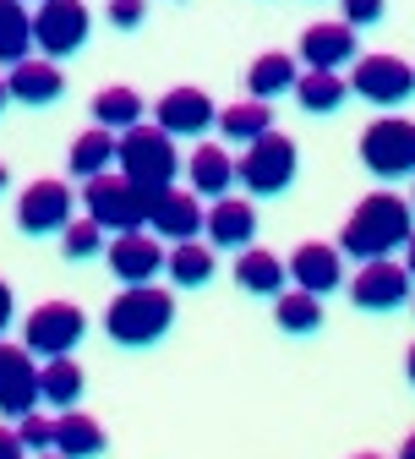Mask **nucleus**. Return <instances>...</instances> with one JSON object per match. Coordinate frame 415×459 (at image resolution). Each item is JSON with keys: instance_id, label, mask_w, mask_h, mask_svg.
<instances>
[{"instance_id": "obj_8", "label": "nucleus", "mask_w": 415, "mask_h": 459, "mask_svg": "<svg viewBox=\"0 0 415 459\" xmlns=\"http://www.w3.org/2000/svg\"><path fill=\"white\" fill-rule=\"evenodd\" d=\"M350 93H361L377 109H393V104H404L415 93V66L399 61V55H355Z\"/></svg>"}, {"instance_id": "obj_43", "label": "nucleus", "mask_w": 415, "mask_h": 459, "mask_svg": "<svg viewBox=\"0 0 415 459\" xmlns=\"http://www.w3.org/2000/svg\"><path fill=\"white\" fill-rule=\"evenodd\" d=\"M410 208H415V192H410Z\"/></svg>"}, {"instance_id": "obj_39", "label": "nucleus", "mask_w": 415, "mask_h": 459, "mask_svg": "<svg viewBox=\"0 0 415 459\" xmlns=\"http://www.w3.org/2000/svg\"><path fill=\"white\" fill-rule=\"evenodd\" d=\"M404 372H410V388H415V344L404 351Z\"/></svg>"}, {"instance_id": "obj_15", "label": "nucleus", "mask_w": 415, "mask_h": 459, "mask_svg": "<svg viewBox=\"0 0 415 459\" xmlns=\"http://www.w3.org/2000/svg\"><path fill=\"white\" fill-rule=\"evenodd\" d=\"M203 224H208V213H203L197 192L164 186V192L153 197V213H148V230H153V236H164V241H192V236H203Z\"/></svg>"}, {"instance_id": "obj_26", "label": "nucleus", "mask_w": 415, "mask_h": 459, "mask_svg": "<svg viewBox=\"0 0 415 459\" xmlns=\"http://www.w3.org/2000/svg\"><path fill=\"white\" fill-rule=\"evenodd\" d=\"M295 99H301V109H312V115H333V109L350 99V82H344L339 72H317V66H307L301 77H295Z\"/></svg>"}, {"instance_id": "obj_27", "label": "nucleus", "mask_w": 415, "mask_h": 459, "mask_svg": "<svg viewBox=\"0 0 415 459\" xmlns=\"http://www.w3.org/2000/svg\"><path fill=\"white\" fill-rule=\"evenodd\" d=\"M39 394L49 399L55 411L77 405V399H82V367H77L72 356H44V367H39Z\"/></svg>"}, {"instance_id": "obj_18", "label": "nucleus", "mask_w": 415, "mask_h": 459, "mask_svg": "<svg viewBox=\"0 0 415 459\" xmlns=\"http://www.w3.org/2000/svg\"><path fill=\"white\" fill-rule=\"evenodd\" d=\"M301 61L317 72H339L355 61V28L350 22H312L301 33Z\"/></svg>"}, {"instance_id": "obj_4", "label": "nucleus", "mask_w": 415, "mask_h": 459, "mask_svg": "<svg viewBox=\"0 0 415 459\" xmlns=\"http://www.w3.org/2000/svg\"><path fill=\"white\" fill-rule=\"evenodd\" d=\"M295 169H301V148H295L284 132H263L246 143V153L235 159V181H241L252 197H279L290 192Z\"/></svg>"}, {"instance_id": "obj_16", "label": "nucleus", "mask_w": 415, "mask_h": 459, "mask_svg": "<svg viewBox=\"0 0 415 459\" xmlns=\"http://www.w3.org/2000/svg\"><path fill=\"white\" fill-rule=\"evenodd\" d=\"M284 268H290V279L301 284V290H312V296H328V290H339V284H344L339 247H328V241H301Z\"/></svg>"}, {"instance_id": "obj_21", "label": "nucleus", "mask_w": 415, "mask_h": 459, "mask_svg": "<svg viewBox=\"0 0 415 459\" xmlns=\"http://www.w3.org/2000/svg\"><path fill=\"white\" fill-rule=\"evenodd\" d=\"M186 181L197 197H224L235 186V159L219 148V143H203L192 159H186Z\"/></svg>"}, {"instance_id": "obj_22", "label": "nucleus", "mask_w": 415, "mask_h": 459, "mask_svg": "<svg viewBox=\"0 0 415 459\" xmlns=\"http://www.w3.org/2000/svg\"><path fill=\"white\" fill-rule=\"evenodd\" d=\"M104 427L93 416H82L77 405H66V416H55V454L66 459H88V454H104Z\"/></svg>"}, {"instance_id": "obj_7", "label": "nucleus", "mask_w": 415, "mask_h": 459, "mask_svg": "<svg viewBox=\"0 0 415 459\" xmlns=\"http://www.w3.org/2000/svg\"><path fill=\"white\" fill-rule=\"evenodd\" d=\"M88 6L82 0H39V12H33V44L49 55V61H66V55H77L88 44Z\"/></svg>"}, {"instance_id": "obj_6", "label": "nucleus", "mask_w": 415, "mask_h": 459, "mask_svg": "<svg viewBox=\"0 0 415 459\" xmlns=\"http://www.w3.org/2000/svg\"><path fill=\"white\" fill-rule=\"evenodd\" d=\"M361 164L383 181L415 176V121H399V115H377V121L361 132Z\"/></svg>"}, {"instance_id": "obj_32", "label": "nucleus", "mask_w": 415, "mask_h": 459, "mask_svg": "<svg viewBox=\"0 0 415 459\" xmlns=\"http://www.w3.org/2000/svg\"><path fill=\"white\" fill-rule=\"evenodd\" d=\"M104 236L109 230L88 213V219H66V230H61V252L72 257V263H82V257H99L104 252Z\"/></svg>"}, {"instance_id": "obj_11", "label": "nucleus", "mask_w": 415, "mask_h": 459, "mask_svg": "<svg viewBox=\"0 0 415 459\" xmlns=\"http://www.w3.org/2000/svg\"><path fill=\"white\" fill-rule=\"evenodd\" d=\"M72 219V186L66 181H33L17 197V230L22 236H61Z\"/></svg>"}, {"instance_id": "obj_24", "label": "nucleus", "mask_w": 415, "mask_h": 459, "mask_svg": "<svg viewBox=\"0 0 415 459\" xmlns=\"http://www.w3.org/2000/svg\"><path fill=\"white\" fill-rule=\"evenodd\" d=\"M219 132L229 137V143H252V137H263V132H273V109H268V99H241V104H224L219 109Z\"/></svg>"}, {"instance_id": "obj_31", "label": "nucleus", "mask_w": 415, "mask_h": 459, "mask_svg": "<svg viewBox=\"0 0 415 459\" xmlns=\"http://www.w3.org/2000/svg\"><path fill=\"white\" fill-rule=\"evenodd\" d=\"M164 268H169V279H175V284L197 290V284H208V279H213V241H208V247H203L197 236H192V241H175V252L164 257Z\"/></svg>"}, {"instance_id": "obj_2", "label": "nucleus", "mask_w": 415, "mask_h": 459, "mask_svg": "<svg viewBox=\"0 0 415 459\" xmlns=\"http://www.w3.org/2000/svg\"><path fill=\"white\" fill-rule=\"evenodd\" d=\"M169 323H175V296L159 290L153 279L148 284H126V290L104 307V333L115 344H126V351H143V344L164 339Z\"/></svg>"}, {"instance_id": "obj_10", "label": "nucleus", "mask_w": 415, "mask_h": 459, "mask_svg": "<svg viewBox=\"0 0 415 459\" xmlns=\"http://www.w3.org/2000/svg\"><path fill=\"white\" fill-rule=\"evenodd\" d=\"M410 268L404 263H393V257H367L361 263V273L350 279V301L361 307V312H393V307H404L410 301Z\"/></svg>"}, {"instance_id": "obj_41", "label": "nucleus", "mask_w": 415, "mask_h": 459, "mask_svg": "<svg viewBox=\"0 0 415 459\" xmlns=\"http://www.w3.org/2000/svg\"><path fill=\"white\" fill-rule=\"evenodd\" d=\"M12 104V88H6V77H0V109H6Z\"/></svg>"}, {"instance_id": "obj_28", "label": "nucleus", "mask_w": 415, "mask_h": 459, "mask_svg": "<svg viewBox=\"0 0 415 459\" xmlns=\"http://www.w3.org/2000/svg\"><path fill=\"white\" fill-rule=\"evenodd\" d=\"M115 143H121V137H115L109 126H99V121H93V126L72 143V153H66L72 176H82V181H88V176H99V169H109V164H115Z\"/></svg>"}, {"instance_id": "obj_14", "label": "nucleus", "mask_w": 415, "mask_h": 459, "mask_svg": "<svg viewBox=\"0 0 415 459\" xmlns=\"http://www.w3.org/2000/svg\"><path fill=\"white\" fill-rule=\"evenodd\" d=\"M153 115H159V126H164L169 137H197V132H208V126L219 121V104H213L203 88H169Z\"/></svg>"}, {"instance_id": "obj_25", "label": "nucleus", "mask_w": 415, "mask_h": 459, "mask_svg": "<svg viewBox=\"0 0 415 459\" xmlns=\"http://www.w3.org/2000/svg\"><path fill=\"white\" fill-rule=\"evenodd\" d=\"M273 323L284 328V333H317L323 328V296H312V290H279L273 296Z\"/></svg>"}, {"instance_id": "obj_35", "label": "nucleus", "mask_w": 415, "mask_h": 459, "mask_svg": "<svg viewBox=\"0 0 415 459\" xmlns=\"http://www.w3.org/2000/svg\"><path fill=\"white\" fill-rule=\"evenodd\" d=\"M143 12H148V0H109V22L115 28H137Z\"/></svg>"}, {"instance_id": "obj_3", "label": "nucleus", "mask_w": 415, "mask_h": 459, "mask_svg": "<svg viewBox=\"0 0 415 459\" xmlns=\"http://www.w3.org/2000/svg\"><path fill=\"white\" fill-rule=\"evenodd\" d=\"M115 159H121V176L137 186H175V169H181V153H175V137L153 121V126H126L121 143H115Z\"/></svg>"}, {"instance_id": "obj_5", "label": "nucleus", "mask_w": 415, "mask_h": 459, "mask_svg": "<svg viewBox=\"0 0 415 459\" xmlns=\"http://www.w3.org/2000/svg\"><path fill=\"white\" fill-rule=\"evenodd\" d=\"M159 192H164V186H159ZM159 192H153V186H137V181H126V176H109V169H99V176H88V186H82V203H88V213L115 236V230H143Z\"/></svg>"}, {"instance_id": "obj_40", "label": "nucleus", "mask_w": 415, "mask_h": 459, "mask_svg": "<svg viewBox=\"0 0 415 459\" xmlns=\"http://www.w3.org/2000/svg\"><path fill=\"white\" fill-rule=\"evenodd\" d=\"M399 454H404V459H415V432L404 437V448H399Z\"/></svg>"}, {"instance_id": "obj_23", "label": "nucleus", "mask_w": 415, "mask_h": 459, "mask_svg": "<svg viewBox=\"0 0 415 459\" xmlns=\"http://www.w3.org/2000/svg\"><path fill=\"white\" fill-rule=\"evenodd\" d=\"M295 61L284 49H268V55H257V61L246 66V93L252 99H279V93H295Z\"/></svg>"}, {"instance_id": "obj_38", "label": "nucleus", "mask_w": 415, "mask_h": 459, "mask_svg": "<svg viewBox=\"0 0 415 459\" xmlns=\"http://www.w3.org/2000/svg\"><path fill=\"white\" fill-rule=\"evenodd\" d=\"M404 268H410V279H415V230H410V241H404Z\"/></svg>"}, {"instance_id": "obj_30", "label": "nucleus", "mask_w": 415, "mask_h": 459, "mask_svg": "<svg viewBox=\"0 0 415 459\" xmlns=\"http://www.w3.org/2000/svg\"><path fill=\"white\" fill-rule=\"evenodd\" d=\"M93 121L99 126H109V132H126V126H137L143 121V93L137 88H99L93 93Z\"/></svg>"}, {"instance_id": "obj_37", "label": "nucleus", "mask_w": 415, "mask_h": 459, "mask_svg": "<svg viewBox=\"0 0 415 459\" xmlns=\"http://www.w3.org/2000/svg\"><path fill=\"white\" fill-rule=\"evenodd\" d=\"M17 454H28V448H22V437H17L12 427H0V459H17Z\"/></svg>"}, {"instance_id": "obj_12", "label": "nucleus", "mask_w": 415, "mask_h": 459, "mask_svg": "<svg viewBox=\"0 0 415 459\" xmlns=\"http://www.w3.org/2000/svg\"><path fill=\"white\" fill-rule=\"evenodd\" d=\"M104 257H109V268H115L121 284H148L164 268V247H159V236L148 224L143 230H115V241H104Z\"/></svg>"}, {"instance_id": "obj_1", "label": "nucleus", "mask_w": 415, "mask_h": 459, "mask_svg": "<svg viewBox=\"0 0 415 459\" xmlns=\"http://www.w3.org/2000/svg\"><path fill=\"white\" fill-rule=\"evenodd\" d=\"M410 230H415V208L404 197H393V192H372V197L355 203V213L344 219L339 252L361 257V263L367 257H388V252H399L410 241Z\"/></svg>"}, {"instance_id": "obj_20", "label": "nucleus", "mask_w": 415, "mask_h": 459, "mask_svg": "<svg viewBox=\"0 0 415 459\" xmlns=\"http://www.w3.org/2000/svg\"><path fill=\"white\" fill-rule=\"evenodd\" d=\"M284 279H290L284 257H273L263 247H241V252H235V284H241L246 296H279Z\"/></svg>"}, {"instance_id": "obj_17", "label": "nucleus", "mask_w": 415, "mask_h": 459, "mask_svg": "<svg viewBox=\"0 0 415 459\" xmlns=\"http://www.w3.org/2000/svg\"><path fill=\"white\" fill-rule=\"evenodd\" d=\"M6 88H12V99L17 104H55V99H61L66 93V77H61V66H55L49 61V55H39V61H33V55H22V61L6 72Z\"/></svg>"}, {"instance_id": "obj_42", "label": "nucleus", "mask_w": 415, "mask_h": 459, "mask_svg": "<svg viewBox=\"0 0 415 459\" xmlns=\"http://www.w3.org/2000/svg\"><path fill=\"white\" fill-rule=\"evenodd\" d=\"M6 181H12V176H6V164H0V192H6Z\"/></svg>"}, {"instance_id": "obj_19", "label": "nucleus", "mask_w": 415, "mask_h": 459, "mask_svg": "<svg viewBox=\"0 0 415 459\" xmlns=\"http://www.w3.org/2000/svg\"><path fill=\"white\" fill-rule=\"evenodd\" d=\"M208 241L213 247H224V252H241V247H252V236H257V208L246 203V197H219L213 208H208Z\"/></svg>"}, {"instance_id": "obj_13", "label": "nucleus", "mask_w": 415, "mask_h": 459, "mask_svg": "<svg viewBox=\"0 0 415 459\" xmlns=\"http://www.w3.org/2000/svg\"><path fill=\"white\" fill-rule=\"evenodd\" d=\"M39 367L28 344H0V416H28L39 411Z\"/></svg>"}, {"instance_id": "obj_9", "label": "nucleus", "mask_w": 415, "mask_h": 459, "mask_svg": "<svg viewBox=\"0 0 415 459\" xmlns=\"http://www.w3.org/2000/svg\"><path fill=\"white\" fill-rule=\"evenodd\" d=\"M82 333H88L82 307H72V301H44V307H33V312H28L22 344H28L33 356H72Z\"/></svg>"}, {"instance_id": "obj_36", "label": "nucleus", "mask_w": 415, "mask_h": 459, "mask_svg": "<svg viewBox=\"0 0 415 459\" xmlns=\"http://www.w3.org/2000/svg\"><path fill=\"white\" fill-rule=\"evenodd\" d=\"M12 312H17V301H12V284H6V279H0V333H6V328H12Z\"/></svg>"}, {"instance_id": "obj_29", "label": "nucleus", "mask_w": 415, "mask_h": 459, "mask_svg": "<svg viewBox=\"0 0 415 459\" xmlns=\"http://www.w3.org/2000/svg\"><path fill=\"white\" fill-rule=\"evenodd\" d=\"M33 49V12L22 0H0V66H17Z\"/></svg>"}, {"instance_id": "obj_34", "label": "nucleus", "mask_w": 415, "mask_h": 459, "mask_svg": "<svg viewBox=\"0 0 415 459\" xmlns=\"http://www.w3.org/2000/svg\"><path fill=\"white\" fill-rule=\"evenodd\" d=\"M339 6H344V22L350 28H372V22H383L388 0H339Z\"/></svg>"}, {"instance_id": "obj_33", "label": "nucleus", "mask_w": 415, "mask_h": 459, "mask_svg": "<svg viewBox=\"0 0 415 459\" xmlns=\"http://www.w3.org/2000/svg\"><path fill=\"white\" fill-rule=\"evenodd\" d=\"M17 437H22L28 454H44V448H55V421L28 411V416H17Z\"/></svg>"}]
</instances>
